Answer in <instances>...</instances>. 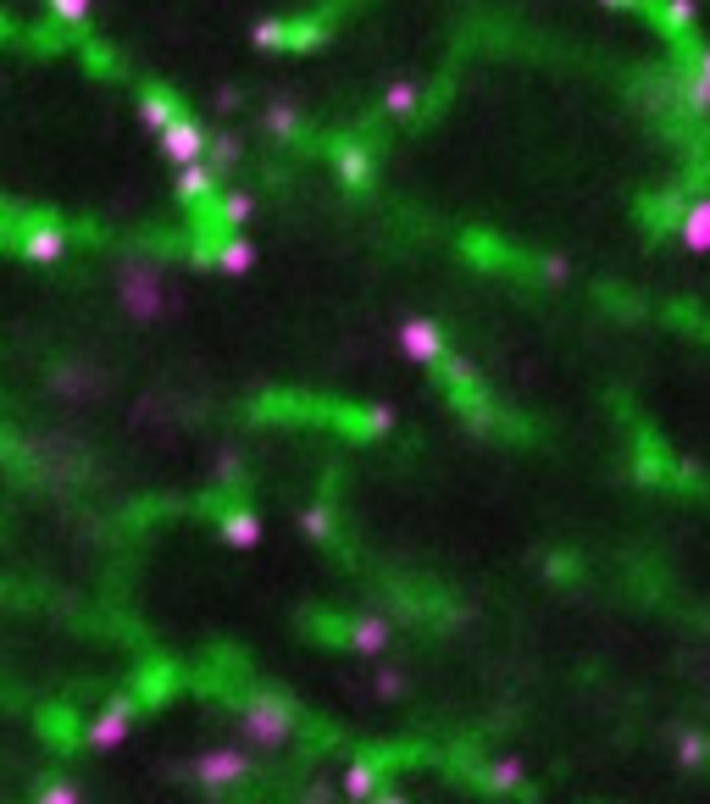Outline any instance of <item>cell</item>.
<instances>
[{"label":"cell","mask_w":710,"mask_h":804,"mask_svg":"<svg viewBox=\"0 0 710 804\" xmlns=\"http://www.w3.org/2000/svg\"><path fill=\"white\" fill-rule=\"evenodd\" d=\"M112 284H117V306H123L134 322H156V317L172 311V300H167V273H161L156 261H123Z\"/></svg>","instance_id":"1"},{"label":"cell","mask_w":710,"mask_h":804,"mask_svg":"<svg viewBox=\"0 0 710 804\" xmlns=\"http://www.w3.org/2000/svg\"><path fill=\"white\" fill-rule=\"evenodd\" d=\"M239 733H244L250 749H284L295 738V710L273 693H255V699L239 704Z\"/></svg>","instance_id":"2"},{"label":"cell","mask_w":710,"mask_h":804,"mask_svg":"<svg viewBox=\"0 0 710 804\" xmlns=\"http://www.w3.org/2000/svg\"><path fill=\"white\" fill-rule=\"evenodd\" d=\"M190 777H195L206 793H228V788H239V782L250 777V755H244V749H201V755L190 760Z\"/></svg>","instance_id":"3"},{"label":"cell","mask_w":710,"mask_h":804,"mask_svg":"<svg viewBox=\"0 0 710 804\" xmlns=\"http://www.w3.org/2000/svg\"><path fill=\"white\" fill-rule=\"evenodd\" d=\"M394 344H400L405 361H416V367H433V361H444V355H450V338H444V328H438L433 317H405V322L394 328Z\"/></svg>","instance_id":"4"},{"label":"cell","mask_w":710,"mask_h":804,"mask_svg":"<svg viewBox=\"0 0 710 804\" xmlns=\"http://www.w3.org/2000/svg\"><path fill=\"white\" fill-rule=\"evenodd\" d=\"M134 722H139V704H134V699L101 704V716L89 722V749H95V755H117V749L134 738Z\"/></svg>","instance_id":"5"},{"label":"cell","mask_w":710,"mask_h":804,"mask_svg":"<svg viewBox=\"0 0 710 804\" xmlns=\"http://www.w3.org/2000/svg\"><path fill=\"white\" fill-rule=\"evenodd\" d=\"M156 145H161V156L172 161V166H184V161H201L206 156V145H211V134L190 117V112H178L161 134H156Z\"/></svg>","instance_id":"6"},{"label":"cell","mask_w":710,"mask_h":804,"mask_svg":"<svg viewBox=\"0 0 710 804\" xmlns=\"http://www.w3.org/2000/svg\"><path fill=\"white\" fill-rule=\"evenodd\" d=\"M250 39H255V50H317L322 28L317 23H255Z\"/></svg>","instance_id":"7"},{"label":"cell","mask_w":710,"mask_h":804,"mask_svg":"<svg viewBox=\"0 0 710 804\" xmlns=\"http://www.w3.org/2000/svg\"><path fill=\"white\" fill-rule=\"evenodd\" d=\"M172 195L184 200V206H206L211 195H217V166L201 156V161H184L172 172Z\"/></svg>","instance_id":"8"},{"label":"cell","mask_w":710,"mask_h":804,"mask_svg":"<svg viewBox=\"0 0 710 804\" xmlns=\"http://www.w3.org/2000/svg\"><path fill=\"white\" fill-rule=\"evenodd\" d=\"M255 261H261V244L244 239V233H228V239H217V250H211V266H217L222 278H244Z\"/></svg>","instance_id":"9"},{"label":"cell","mask_w":710,"mask_h":804,"mask_svg":"<svg viewBox=\"0 0 710 804\" xmlns=\"http://www.w3.org/2000/svg\"><path fill=\"white\" fill-rule=\"evenodd\" d=\"M217 532H222L228 550H255V544H261V516H255L250 505H233V510L217 516Z\"/></svg>","instance_id":"10"},{"label":"cell","mask_w":710,"mask_h":804,"mask_svg":"<svg viewBox=\"0 0 710 804\" xmlns=\"http://www.w3.org/2000/svg\"><path fill=\"white\" fill-rule=\"evenodd\" d=\"M23 255L39 261V266H56V261L67 255V233H61L56 222H28V228H23Z\"/></svg>","instance_id":"11"},{"label":"cell","mask_w":710,"mask_h":804,"mask_svg":"<svg viewBox=\"0 0 710 804\" xmlns=\"http://www.w3.org/2000/svg\"><path fill=\"white\" fill-rule=\"evenodd\" d=\"M344 644H350L355 655L378 661V655L389 650V621H383V616H355L350 628H344Z\"/></svg>","instance_id":"12"},{"label":"cell","mask_w":710,"mask_h":804,"mask_svg":"<svg viewBox=\"0 0 710 804\" xmlns=\"http://www.w3.org/2000/svg\"><path fill=\"white\" fill-rule=\"evenodd\" d=\"M677 239L694 250V255H710V200H694L677 222Z\"/></svg>","instance_id":"13"},{"label":"cell","mask_w":710,"mask_h":804,"mask_svg":"<svg viewBox=\"0 0 710 804\" xmlns=\"http://www.w3.org/2000/svg\"><path fill=\"white\" fill-rule=\"evenodd\" d=\"M378 788H383V777H378L373 760H350L344 777H339V793L344 799H378Z\"/></svg>","instance_id":"14"},{"label":"cell","mask_w":710,"mask_h":804,"mask_svg":"<svg viewBox=\"0 0 710 804\" xmlns=\"http://www.w3.org/2000/svg\"><path fill=\"white\" fill-rule=\"evenodd\" d=\"M261 128L273 134V139H295V134L306 128V112H300L295 101H266V112H261Z\"/></svg>","instance_id":"15"},{"label":"cell","mask_w":710,"mask_h":804,"mask_svg":"<svg viewBox=\"0 0 710 804\" xmlns=\"http://www.w3.org/2000/svg\"><path fill=\"white\" fill-rule=\"evenodd\" d=\"M178 112H184V106H178V101L167 95V89H145V95H139V123H145L150 134H161Z\"/></svg>","instance_id":"16"},{"label":"cell","mask_w":710,"mask_h":804,"mask_svg":"<svg viewBox=\"0 0 710 804\" xmlns=\"http://www.w3.org/2000/svg\"><path fill=\"white\" fill-rule=\"evenodd\" d=\"M333 161H339V177H344L350 189H367V184H373V156H367L362 145H339Z\"/></svg>","instance_id":"17"},{"label":"cell","mask_w":710,"mask_h":804,"mask_svg":"<svg viewBox=\"0 0 710 804\" xmlns=\"http://www.w3.org/2000/svg\"><path fill=\"white\" fill-rule=\"evenodd\" d=\"M211 217H217V228H222V233H239V228L255 217V195L233 189V195H222V200H217V211H211Z\"/></svg>","instance_id":"18"},{"label":"cell","mask_w":710,"mask_h":804,"mask_svg":"<svg viewBox=\"0 0 710 804\" xmlns=\"http://www.w3.org/2000/svg\"><path fill=\"white\" fill-rule=\"evenodd\" d=\"M416 101H422V89H416L411 78H389V89H383V106H389L394 117H411V112H416Z\"/></svg>","instance_id":"19"},{"label":"cell","mask_w":710,"mask_h":804,"mask_svg":"<svg viewBox=\"0 0 710 804\" xmlns=\"http://www.w3.org/2000/svg\"><path fill=\"white\" fill-rule=\"evenodd\" d=\"M34 799H39V804H78L83 788H78L72 777H45V782L34 788Z\"/></svg>","instance_id":"20"},{"label":"cell","mask_w":710,"mask_h":804,"mask_svg":"<svg viewBox=\"0 0 710 804\" xmlns=\"http://www.w3.org/2000/svg\"><path fill=\"white\" fill-rule=\"evenodd\" d=\"M483 782H489L494 793H516V788H522V760H511V755L494 760V766L483 771Z\"/></svg>","instance_id":"21"},{"label":"cell","mask_w":710,"mask_h":804,"mask_svg":"<svg viewBox=\"0 0 710 804\" xmlns=\"http://www.w3.org/2000/svg\"><path fill=\"white\" fill-rule=\"evenodd\" d=\"M45 7L67 23V28H78V23H89V12H95V0H45Z\"/></svg>","instance_id":"22"},{"label":"cell","mask_w":710,"mask_h":804,"mask_svg":"<svg viewBox=\"0 0 710 804\" xmlns=\"http://www.w3.org/2000/svg\"><path fill=\"white\" fill-rule=\"evenodd\" d=\"M710 760V744L699 733H677V766H705Z\"/></svg>","instance_id":"23"},{"label":"cell","mask_w":710,"mask_h":804,"mask_svg":"<svg viewBox=\"0 0 710 804\" xmlns=\"http://www.w3.org/2000/svg\"><path fill=\"white\" fill-rule=\"evenodd\" d=\"M300 532H306V539H317V544H322L328 532H333V516H328L322 505H306V510H300Z\"/></svg>","instance_id":"24"},{"label":"cell","mask_w":710,"mask_h":804,"mask_svg":"<svg viewBox=\"0 0 710 804\" xmlns=\"http://www.w3.org/2000/svg\"><path fill=\"white\" fill-rule=\"evenodd\" d=\"M373 693H378V699H400V693H405V677H400L394 666H378V677H373Z\"/></svg>","instance_id":"25"},{"label":"cell","mask_w":710,"mask_h":804,"mask_svg":"<svg viewBox=\"0 0 710 804\" xmlns=\"http://www.w3.org/2000/svg\"><path fill=\"white\" fill-rule=\"evenodd\" d=\"M206 150H211V166H217V172H222V166H233V161H239V145H233V139H228V134H222V139H211V145H206Z\"/></svg>","instance_id":"26"},{"label":"cell","mask_w":710,"mask_h":804,"mask_svg":"<svg viewBox=\"0 0 710 804\" xmlns=\"http://www.w3.org/2000/svg\"><path fill=\"white\" fill-rule=\"evenodd\" d=\"M694 18H699L694 0H666V23H672V28H688Z\"/></svg>","instance_id":"27"},{"label":"cell","mask_w":710,"mask_h":804,"mask_svg":"<svg viewBox=\"0 0 710 804\" xmlns=\"http://www.w3.org/2000/svg\"><path fill=\"white\" fill-rule=\"evenodd\" d=\"M688 106L694 112H710V83L705 78H688Z\"/></svg>","instance_id":"28"},{"label":"cell","mask_w":710,"mask_h":804,"mask_svg":"<svg viewBox=\"0 0 710 804\" xmlns=\"http://www.w3.org/2000/svg\"><path fill=\"white\" fill-rule=\"evenodd\" d=\"M211 101H217V112H239V101H244V95H239V89H233V83H222V89H217V95H211Z\"/></svg>","instance_id":"29"},{"label":"cell","mask_w":710,"mask_h":804,"mask_svg":"<svg viewBox=\"0 0 710 804\" xmlns=\"http://www.w3.org/2000/svg\"><path fill=\"white\" fill-rule=\"evenodd\" d=\"M694 78H705V83H710V45L699 50V61H694Z\"/></svg>","instance_id":"30"},{"label":"cell","mask_w":710,"mask_h":804,"mask_svg":"<svg viewBox=\"0 0 710 804\" xmlns=\"http://www.w3.org/2000/svg\"><path fill=\"white\" fill-rule=\"evenodd\" d=\"M599 7H610V12H621V7H639V0H599Z\"/></svg>","instance_id":"31"}]
</instances>
